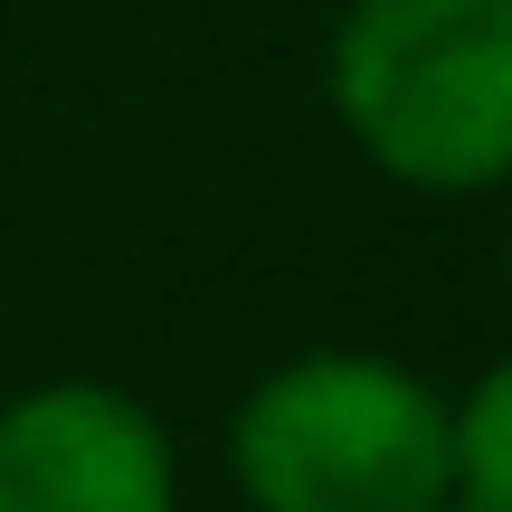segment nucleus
Listing matches in <instances>:
<instances>
[{
	"mask_svg": "<svg viewBox=\"0 0 512 512\" xmlns=\"http://www.w3.org/2000/svg\"><path fill=\"white\" fill-rule=\"evenodd\" d=\"M0 512H181V456L133 389L38 380L0 408Z\"/></svg>",
	"mask_w": 512,
	"mask_h": 512,
	"instance_id": "3",
	"label": "nucleus"
},
{
	"mask_svg": "<svg viewBox=\"0 0 512 512\" xmlns=\"http://www.w3.org/2000/svg\"><path fill=\"white\" fill-rule=\"evenodd\" d=\"M247 512H446V399L389 351H294L238 399Z\"/></svg>",
	"mask_w": 512,
	"mask_h": 512,
	"instance_id": "2",
	"label": "nucleus"
},
{
	"mask_svg": "<svg viewBox=\"0 0 512 512\" xmlns=\"http://www.w3.org/2000/svg\"><path fill=\"white\" fill-rule=\"evenodd\" d=\"M446 512H512V361L446 399Z\"/></svg>",
	"mask_w": 512,
	"mask_h": 512,
	"instance_id": "4",
	"label": "nucleus"
},
{
	"mask_svg": "<svg viewBox=\"0 0 512 512\" xmlns=\"http://www.w3.org/2000/svg\"><path fill=\"white\" fill-rule=\"evenodd\" d=\"M323 86L342 133L408 190H512V0H351Z\"/></svg>",
	"mask_w": 512,
	"mask_h": 512,
	"instance_id": "1",
	"label": "nucleus"
},
{
	"mask_svg": "<svg viewBox=\"0 0 512 512\" xmlns=\"http://www.w3.org/2000/svg\"><path fill=\"white\" fill-rule=\"evenodd\" d=\"M503 275H512V219H503Z\"/></svg>",
	"mask_w": 512,
	"mask_h": 512,
	"instance_id": "5",
	"label": "nucleus"
}]
</instances>
